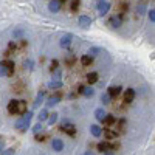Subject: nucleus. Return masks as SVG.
I'll list each match as a JSON object with an SVG mask.
<instances>
[{"label":"nucleus","instance_id":"15","mask_svg":"<svg viewBox=\"0 0 155 155\" xmlns=\"http://www.w3.org/2000/svg\"><path fill=\"white\" fill-rule=\"evenodd\" d=\"M115 146L113 144H109L107 141H101V143L98 144V150L99 152H107V150H110V149H113Z\"/></svg>","mask_w":155,"mask_h":155},{"label":"nucleus","instance_id":"43","mask_svg":"<svg viewBox=\"0 0 155 155\" xmlns=\"http://www.w3.org/2000/svg\"><path fill=\"white\" fill-rule=\"evenodd\" d=\"M59 2H61V3H64V2H65V0H59Z\"/></svg>","mask_w":155,"mask_h":155},{"label":"nucleus","instance_id":"5","mask_svg":"<svg viewBox=\"0 0 155 155\" xmlns=\"http://www.w3.org/2000/svg\"><path fill=\"white\" fill-rule=\"evenodd\" d=\"M71 41H73V36H71L70 33H67V34H64V36L61 37L59 45H61L62 48H68V47H70V44H71Z\"/></svg>","mask_w":155,"mask_h":155},{"label":"nucleus","instance_id":"7","mask_svg":"<svg viewBox=\"0 0 155 155\" xmlns=\"http://www.w3.org/2000/svg\"><path fill=\"white\" fill-rule=\"evenodd\" d=\"M61 2L59 0H50L48 2V11L50 12H59L61 11Z\"/></svg>","mask_w":155,"mask_h":155},{"label":"nucleus","instance_id":"18","mask_svg":"<svg viewBox=\"0 0 155 155\" xmlns=\"http://www.w3.org/2000/svg\"><path fill=\"white\" fill-rule=\"evenodd\" d=\"M81 95H84L85 98H92V96L95 95V90H93V87H92V85H88V87H85V85H84Z\"/></svg>","mask_w":155,"mask_h":155},{"label":"nucleus","instance_id":"9","mask_svg":"<svg viewBox=\"0 0 155 155\" xmlns=\"http://www.w3.org/2000/svg\"><path fill=\"white\" fill-rule=\"evenodd\" d=\"M121 90H123V88H121L120 85H110V87L107 88V93H109L110 98H116V96L121 93Z\"/></svg>","mask_w":155,"mask_h":155},{"label":"nucleus","instance_id":"31","mask_svg":"<svg viewBox=\"0 0 155 155\" xmlns=\"http://www.w3.org/2000/svg\"><path fill=\"white\" fill-rule=\"evenodd\" d=\"M9 74V71H8V68L3 65L2 62H0V76H8Z\"/></svg>","mask_w":155,"mask_h":155},{"label":"nucleus","instance_id":"8","mask_svg":"<svg viewBox=\"0 0 155 155\" xmlns=\"http://www.w3.org/2000/svg\"><path fill=\"white\" fill-rule=\"evenodd\" d=\"M14 126H16V129H19V130H27V129L30 127V123L25 121L22 116H20V118L16 120V124H14Z\"/></svg>","mask_w":155,"mask_h":155},{"label":"nucleus","instance_id":"39","mask_svg":"<svg viewBox=\"0 0 155 155\" xmlns=\"http://www.w3.org/2000/svg\"><path fill=\"white\" fill-rule=\"evenodd\" d=\"M61 74H62V71H61V70H58V71L54 73V78H56V79H59V78H61Z\"/></svg>","mask_w":155,"mask_h":155},{"label":"nucleus","instance_id":"1","mask_svg":"<svg viewBox=\"0 0 155 155\" xmlns=\"http://www.w3.org/2000/svg\"><path fill=\"white\" fill-rule=\"evenodd\" d=\"M110 9V3L106 2V0H98V12H99V16H106L107 12Z\"/></svg>","mask_w":155,"mask_h":155},{"label":"nucleus","instance_id":"14","mask_svg":"<svg viewBox=\"0 0 155 155\" xmlns=\"http://www.w3.org/2000/svg\"><path fill=\"white\" fill-rule=\"evenodd\" d=\"M48 88H50V90L62 88V81H61V79H51V81L48 82Z\"/></svg>","mask_w":155,"mask_h":155},{"label":"nucleus","instance_id":"42","mask_svg":"<svg viewBox=\"0 0 155 155\" xmlns=\"http://www.w3.org/2000/svg\"><path fill=\"white\" fill-rule=\"evenodd\" d=\"M104 155H115L113 152H110V150H107V152H104Z\"/></svg>","mask_w":155,"mask_h":155},{"label":"nucleus","instance_id":"36","mask_svg":"<svg viewBox=\"0 0 155 155\" xmlns=\"http://www.w3.org/2000/svg\"><path fill=\"white\" fill-rule=\"evenodd\" d=\"M2 155H14V149H12V147L11 149H6V150L2 152Z\"/></svg>","mask_w":155,"mask_h":155},{"label":"nucleus","instance_id":"12","mask_svg":"<svg viewBox=\"0 0 155 155\" xmlns=\"http://www.w3.org/2000/svg\"><path fill=\"white\" fill-rule=\"evenodd\" d=\"M106 115H107V112L102 109V107H98V109L95 110V118H96L98 121H101V123H102V120L106 118Z\"/></svg>","mask_w":155,"mask_h":155},{"label":"nucleus","instance_id":"35","mask_svg":"<svg viewBox=\"0 0 155 155\" xmlns=\"http://www.w3.org/2000/svg\"><path fill=\"white\" fill-rule=\"evenodd\" d=\"M23 64H25V68H28V70H33V61H31V59H27V61H25Z\"/></svg>","mask_w":155,"mask_h":155},{"label":"nucleus","instance_id":"2","mask_svg":"<svg viewBox=\"0 0 155 155\" xmlns=\"http://www.w3.org/2000/svg\"><path fill=\"white\" fill-rule=\"evenodd\" d=\"M62 132H65L67 135H74L76 134V127H74V124H71V123H68L67 120L62 123Z\"/></svg>","mask_w":155,"mask_h":155},{"label":"nucleus","instance_id":"21","mask_svg":"<svg viewBox=\"0 0 155 155\" xmlns=\"http://www.w3.org/2000/svg\"><path fill=\"white\" fill-rule=\"evenodd\" d=\"M44 98H45V90H42V92H39L37 96H36V101H34V107H39L44 102Z\"/></svg>","mask_w":155,"mask_h":155},{"label":"nucleus","instance_id":"6","mask_svg":"<svg viewBox=\"0 0 155 155\" xmlns=\"http://www.w3.org/2000/svg\"><path fill=\"white\" fill-rule=\"evenodd\" d=\"M51 147H53L54 152H62L64 150V141L59 138H53L51 140Z\"/></svg>","mask_w":155,"mask_h":155},{"label":"nucleus","instance_id":"11","mask_svg":"<svg viewBox=\"0 0 155 155\" xmlns=\"http://www.w3.org/2000/svg\"><path fill=\"white\" fill-rule=\"evenodd\" d=\"M134 99H135V90H134V88L124 90V101H126V102H132Z\"/></svg>","mask_w":155,"mask_h":155},{"label":"nucleus","instance_id":"22","mask_svg":"<svg viewBox=\"0 0 155 155\" xmlns=\"http://www.w3.org/2000/svg\"><path fill=\"white\" fill-rule=\"evenodd\" d=\"M115 121H116V118H115V115H106V118L102 120V124H106V126H112V124H115Z\"/></svg>","mask_w":155,"mask_h":155},{"label":"nucleus","instance_id":"27","mask_svg":"<svg viewBox=\"0 0 155 155\" xmlns=\"http://www.w3.org/2000/svg\"><path fill=\"white\" fill-rule=\"evenodd\" d=\"M144 12H146V3H138V6H137V14L143 16Z\"/></svg>","mask_w":155,"mask_h":155},{"label":"nucleus","instance_id":"29","mask_svg":"<svg viewBox=\"0 0 155 155\" xmlns=\"http://www.w3.org/2000/svg\"><path fill=\"white\" fill-rule=\"evenodd\" d=\"M42 129H44V127H42V123H37L36 126H33V134H34V135H36V134H41Z\"/></svg>","mask_w":155,"mask_h":155},{"label":"nucleus","instance_id":"40","mask_svg":"<svg viewBox=\"0 0 155 155\" xmlns=\"http://www.w3.org/2000/svg\"><path fill=\"white\" fill-rule=\"evenodd\" d=\"M84 155H96V153H95V152H92V150H87Z\"/></svg>","mask_w":155,"mask_h":155},{"label":"nucleus","instance_id":"34","mask_svg":"<svg viewBox=\"0 0 155 155\" xmlns=\"http://www.w3.org/2000/svg\"><path fill=\"white\" fill-rule=\"evenodd\" d=\"M78 8H79V0H71V6H70V9H71V11H76Z\"/></svg>","mask_w":155,"mask_h":155},{"label":"nucleus","instance_id":"33","mask_svg":"<svg viewBox=\"0 0 155 155\" xmlns=\"http://www.w3.org/2000/svg\"><path fill=\"white\" fill-rule=\"evenodd\" d=\"M22 36H23V30H14V31H12V37L20 39Z\"/></svg>","mask_w":155,"mask_h":155},{"label":"nucleus","instance_id":"26","mask_svg":"<svg viewBox=\"0 0 155 155\" xmlns=\"http://www.w3.org/2000/svg\"><path fill=\"white\" fill-rule=\"evenodd\" d=\"M2 64L8 68V71H9V74H11V71L14 70V62H12V61H2Z\"/></svg>","mask_w":155,"mask_h":155},{"label":"nucleus","instance_id":"17","mask_svg":"<svg viewBox=\"0 0 155 155\" xmlns=\"http://www.w3.org/2000/svg\"><path fill=\"white\" fill-rule=\"evenodd\" d=\"M98 73H95V71H92V73H88L87 74V82H88V85H93V84H96L98 82Z\"/></svg>","mask_w":155,"mask_h":155},{"label":"nucleus","instance_id":"4","mask_svg":"<svg viewBox=\"0 0 155 155\" xmlns=\"http://www.w3.org/2000/svg\"><path fill=\"white\" fill-rule=\"evenodd\" d=\"M78 23H79L81 28L88 30L90 25H92V19H90V16H79V19H78Z\"/></svg>","mask_w":155,"mask_h":155},{"label":"nucleus","instance_id":"24","mask_svg":"<svg viewBox=\"0 0 155 155\" xmlns=\"http://www.w3.org/2000/svg\"><path fill=\"white\" fill-rule=\"evenodd\" d=\"M47 121H48V124H50V126H53V124L58 121V113H56V112H53V113H48V118H47Z\"/></svg>","mask_w":155,"mask_h":155},{"label":"nucleus","instance_id":"25","mask_svg":"<svg viewBox=\"0 0 155 155\" xmlns=\"http://www.w3.org/2000/svg\"><path fill=\"white\" fill-rule=\"evenodd\" d=\"M101 102H102V104H106V106H107V104H110V102H112V98L109 96V93H107V92L101 95Z\"/></svg>","mask_w":155,"mask_h":155},{"label":"nucleus","instance_id":"3","mask_svg":"<svg viewBox=\"0 0 155 155\" xmlns=\"http://www.w3.org/2000/svg\"><path fill=\"white\" fill-rule=\"evenodd\" d=\"M110 27L112 28H120L121 25H123V14H115L110 17Z\"/></svg>","mask_w":155,"mask_h":155},{"label":"nucleus","instance_id":"30","mask_svg":"<svg viewBox=\"0 0 155 155\" xmlns=\"http://www.w3.org/2000/svg\"><path fill=\"white\" fill-rule=\"evenodd\" d=\"M102 135H104L107 140H113L116 137V134L115 132H110V130H102Z\"/></svg>","mask_w":155,"mask_h":155},{"label":"nucleus","instance_id":"23","mask_svg":"<svg viewBox=\"0 0 155 155\" xmlns=\"http://www.w3.org/2000/svg\"><path fill=\"white\" fill-rule=\"evenodd\" d=\"M47 118H48V110H47V109H42L41 112L37 113V120H39V123L47 121Z\"/></svg>","mask_w":155,"mask_h":155},{"label":"nucleus","instance_id":"20","mask_svg":"<svg viewBox=\"0 0 155 155\" xmlns=\"http://www.w3.org/2000/svg\"><path fill=\"white\" fill-rule=\"evenodd\" d=\"M92 62H93V58L90 56V54H84V56H81V64H82L84 67L92 65Z\"/></svg>","mask_w":155,"mask_h":155},{"label":"nucleus","instance_id":"16","mask_svg":"<svg viewBox=\"0 0 155 155\" xmlns=\"http://www.w3.org/2000/svg\"><path fill=\"white\" fill-rule=\"evenodd\" d=\"M59 101H61V96L54 95V96H50L47 99V107H54L56 104H59Z\"/></svg>","mask_w":155,"mask_h":155},{"label":"nucleus","instance_id":"37","mask_svg":"<svg viewBox=\"0 0 155 155\" xmlns=\"http://www.w3.org/2000/svg\"><path fill=\"white\" fill-rule=\"evenodd\" d=\"M58 65H59V62H58L56 59H53V62H51V71L56 70V68H58Z\"/></svg>","mask_w":155,"mask_h":155},{"label":"nucleus","instance_id":"10","mask_svg":"<svg viewBox=\"0 0 155 155\" xmlns=\"http://www.w3.org/2000/svg\"><path fill=\"white\" fill-rule=\"evenodd\" d=\"M90 134H92L93 137H96V138H99L102 135V127L98 126V124H92L90 126Z\"/></svg>","mask_w":155,"mask_h":155},{"label":"nucleus","instance_id":"28","mask_svg":"<svg viewBox=\"0 0 155 155\" xmlns=\"http://www.w3.org/2000/svg\"><path fill=\"white\" fill-rule=\"evenodd\" d=\"M101 51H102V50H101L99 47H92V48H90V50H88V54H90V56H92V58H93V56H96V54H99V53H101Z\"/></svg>","mask_w":155,"mask_h":155},{"label":"nucleus","instance_id":"41","mask_svg":"<svg viewBox=\"0 0 155 155\" xmlns=\"http://www.w3.org/2000/svg\"><path fill=\"white\" fill-rule=\"evenodd\" d=\"M9 48H16V42H9Z\"/></svg>","mask_w":155,"mask_h":155},{"label":"nucleus","instance_id":"38","mask_svg":"<svg viewBox=\"0 0 155 155\" xmlns=\"http://www.w3.org/2000/svg\"><path fill=\"white\" fill-rule=\"evenodd\" d=\"M3 144H5V140L0 137V150H3Z\"/></svg>","mask_w":155,"mask_h":155},{"label":"nucleus","instance_id":"13","mask_svg":"<svg viewBox=\"0 0 155 155\" xmlns=\"http://www.w3.org/2000/svg\"><path fill=\"white\" fill-rule=\"evenodd\" d=\"M25 112H27V101H23V99H20V101H17V115H23Z\"/></svg>","mask_w":155,"mask_h":155},{"label":"nucleus","instance_id":"32","mask_svg":"<svg viewBox=\"0 0 155 155\" xmlns=\"http://www.w3.org/2000/svg\"><path fill=\"white\" fill-rule=\"evenodd\" d=\"M147 19H149V20H150L152 23L155 22V9H153V8L147 11Z\"/></svg>","mask_w":155,"mask_h":155},{"label":"nucleus","instance_id":"19","mask_svg":"<svg viewBox=\"0 0 155 155\" xmlns=\"http://www.w3.org/2000/svg\"><path fill=\"white\" fill-rule=\"evenodd\" d=\"M8 112L11 115H16V112H17V99H11L8 102Z\"/></svg>","mask_w":155,"mask_h":155}]
</instances>
